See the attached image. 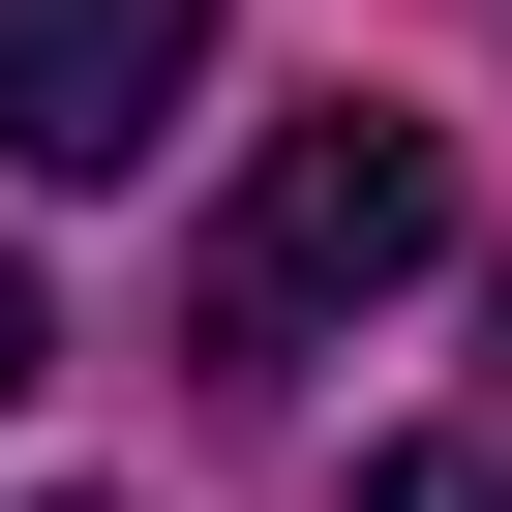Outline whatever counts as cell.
<instances>
[{
    "instance_id": "5b68a950",
    "label": "cell",
    "mask_w": 512,
    "mask_h": 512,
    "mask_svg": "<svg viewBox=\"0 0 512 512\" xmlns=\"http://www.w3.org/2000/svg\"><path fill=\"white\" fill-rule=\"evenodd\" d=\"M482 332H512V272H482Z\"/></svg>"
},
{
    "instance_id": "7a4b0ae2",
    "label": "cell",
    "mask_w": 512,
    "mask_h": 512,
    "mask_svg": "<svg viewBox=\"0 0 512 512\" xmlns=\"http://www.w3.org/2000/svg\"><path fill=\"white\" fill-rule=\"evenodd\" d=\"M181 61H211V0H0V151L31 181H121L181 121Z\"/></svg>"
},
{
    "instance_id": "277c9868",
    "label": "cell",
    "mask_w": 512,
    "mask_h": 512,
    "mask_svg": "<svg viewBox=\"0 0 512 512\" xmlns=\"http://www.w3.org/2000/svg\"><path fill=\"white\" fill-rule=\"evenodd\" d=\"M31 362H61V302H31V272H0V422H31Z\"/></svg>"
},
{
    "instance_id": "6da1fadb",
    "label": "cell",
    "mask_w": 512,
    "mask_h": 512,
    "mask_svg": "<svg viewBox=\"0 0 512 512\" xmlns=\"http://www.w3.org/2000/svg\"><path fill=\"white\" fill-rule=\"evenodd\" d=\"M392 272H452V121L332 91V121H272V181L211 211V272H181V392H302Z\"/></svg>"
},
{
    "instance_id": "3957f363",
    "label": "cell",
    "mask_w": 512,
    "mask_h": 512,
    "mask_svg": "<svg viewBox=\"0 0 512 512\" xmlns=\"http://www.w3.org/2000/svg\"><path fill=\"white\" fill-rule=\"evenodd\" d=\"M332 512H512V422H392V452H362Z\"/></svg>"
},
{
    "instance_id": "8992f818",
    "label": "cell",
    "mask_w": 512,
    "mask_h": 512,
    "mask_svg": "<svg viewBox=\"0 0 512 512\" xmlns=\"http://www.w3.org/2000/svg\"><path fill=\"white\" fill-rule=\"evenodd\" d=\"M91 512H121V482H91Z\"/></svg>"
}]
</instances>
